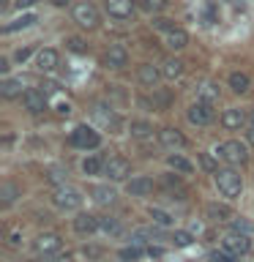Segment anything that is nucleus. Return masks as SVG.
Returning <instances> with one entry per match:
<instances>
[{
  "instance_id": "obj_1",
  "label": "nucleus",
  "mask_w": 254,
  "mask_h": 262,
  "mask_svg": "<svg viewBox=\"0 0 254 262\" xmlns=\"http://www.w3.org/2000/svg\"><path fill=\"white\" fill-rule=\"evenodd\" d=\"M216 186H219V191L227 196V200H238L243 191V180L241 175H238L235 169H219L216 172Z\"/></svg>"
},
{
  "instance_id": "obj_2",
  "label": "nucleus",
  "mask_w": 254,
  "mask_h": 262,
  "mask_svg": "<svg viewBox=\"0 0 254 262\" xmlns=\"http://www.w3.org/2000/svg\"><path fill=\"white\" fill-rule=\"evenodd\" d=\"M52 202H55V208H60V210H77L82 205V194L71 186H57L55 194H52Z\"/></svg>"
},
{
  "instance_id": "obj_3",
  "label": "nucleus",
  "mask_w": 254,
  "mask_h": 262,
  "mask_svg": "<svg viewBox=\"0 0 254 262\" xmlns=\"http://www.w3.org/2000/svg\"><path fill=\"white\" fill-rule=\"evenodd\" d=\"M219 156L224 159L229 167H238V164H246L249 153H246V145H241L238 139H229V142L219 145Z\"/></svg>"
},
{
  "instance_id": "obj_4",
  "label": "nucleus",
  "mask_w": 254,
  "mask_h": 262,
  "mask_svg": "<svg viewBox=\"0 0 254 262\" xmlns=\"http://www.w3.org/2000/svg\"><path fill=\"white\" fill-rule=\"evenodd\" d=\"M98 142H101V137H98L90 126H77V128L71 131V145H74V147L93 150V147H98Z\"/></svg>"
},
{
  "instance_id": "obj_5",
  "label": "nucleus",
  "mask_w": 254,
  "mask_h": 262,
  "mask_svg": "<svg viewBox=\"0 0 254 262\" xmlns=\"http://www.w3.org/2000/svg\"><path fill=\"white\" fill-rule=\"evenodd\" d=\"M104 175L110 180H126L131 175V161L123 156H112L110 161H104Z\"/></svg>"
},
{
  "instance_id": "obj_6",
  "label": "nucleus",
  "mask_w": 254,
  "mask_h": 262,
  "mask_svg": "<svg viewBox=\"0 0 254 262\" xmlns=\"http://www.w3.org/2000/svg\"><path fill=\"white\" fill-rule=\"evenodd\" d=\"M74 22H77L79 28L93 30L96 25H98V11H96V6H93V3H77V6H74Z\"/></svg>"
},
{
  "instance_id": "obj_7",
  "label": "nucleus",
  "mask_w": 254,
  "mask_h": 262,
  "mask_svg": "<svg viewBox=\"0 0 254 262\" xmlns=\"http://www.w3.org/2000/svg\"><path fill=\"white\" fill-rule=\"evenodd\" d=\"M60 235L57 232H44V235H38L36 237V243H33V249H36V254H41V257H49V254H55V251H60Z\"/></svg>"
},
{
  "instance_id": "obj_8",
  "label": "nucleus",
  "mask_w": 254,
  "mask_h": 262,
  "mask_svg": "<svg viewBox=\"0 0 254 262\" xmlns=\"http://www.w3.org/2000/svg\"><path fill=\"white\" fill-rule=\"evenodd\" d=\"M221 249L229 251L232 257H241V254H249L251 241H249L246 235H241V232H229V235L224 237V243H221Z\"/></svg>"
},
{
  "instance_id": "obj_9",
  "label": "nucleus",
  "mask_w": 254,
  "mask_h": 262,
  "mask_svg": "<svg viewBox=\"0 0 254 262\" xmlns=\"http://www.w3.org/2000/svg\"><path fill=\"white\" fill-rule=\"evenodd\" d=\"M186 118H188V123H194V126H208L213 120V110H210L208 101H197V104L188 106Z\"/></svg>"
},
{
  "instance_id": "obj_10",
  "label": "nucleus",
  "mask_w": 254,
  "mask_h": 262,
  "mask_svg": "<svg viewBox=\"0 0 254 262\" xmlns=\"http://www.w3.org/2000/svg\"><path fill=\"white\" fill-rule=\"evenodd\" d=\"M107 11H110L112 19H131L134 14V0H107Z\"/></svg>"
},
{
  "instance_id": "obj_11",
  "label": "nucleus",
  "mask_w": 254,
  "mask_h": 262,
  "mask_svg": "<svg viewBox=\"0 0 254 262\" xmlns=\"http://www.w3.org/2000/svg\"><path fill=\"white\" fill-rule=\"evenodd\" d=\"M25 110L33 112V115L44 112L47 110V93H44V90H36V88L25 90Z\"/></svg>"
},
{
  "instance_id": "obj_12",
  "label": "nucleus",
  "mask_w": 254,
  "mask_h": 262,
  "mask_svg": "<svg viewBox=\"0 0 254 262\" xmlns=\"http://www.w3.org/2000/svg\"><path fill=\"white\" fill-rule=\"evenodd\" d=\"M159 142H161L164 147H170V150H178V147H183V145H186V137L180 134L178 128L164 126V128L159 131Z\"/></svg>"
},
{
  "instance_id": "obj_13",
  "label": "nucleus",
  "mask_w": 254,
  "mask_h": 262,
  "mask_svg": "<svg viewBox=\"0 0 254 262\" xmlns=\"http://www.w3.org/2000/svg\"><path fill=\"white\" fill-rule=\"evenodd\" d=\"M137 77H139V82H142L145 88H156L164 74H161V69H156L153 63H142V66H139V71H137Z\"/></svg>"
},
{
  "instance_id": "obj_14",
  "label": "nucleus",
  "mask_w": 254,
  "mask_h": 262,
  "mask_svg": "<svg viewBox=\"0 0 254 262\" xmlns=\"http://www.w3.org/2000/svg\"><path fill=\"white\" fill-rule=\"evenodd\" d=\"M126 191L131 196H147L153 191V180L151 178H145V175H139V178H131L129 183H126Z\"/></svg>"
},
{
  "instance_id": "obj_15",
  "label": "nucleus",
  "mask_w": 254,
  "mask_h": 262,
  "mask_svg": "<svg viewBox=\"0 0 254 262\" xmlns=\"http://www.w3.org/2000/svg\"><path fill=\"white\" fill-rule=\"evenodd\" d=\"M104 63L110 66V69H123V66L129 63V52H126V47H120V44L110 47V52L104 55Z\"/></svg>"
},
{
  "instance_id": "obj_16",
  "label": "nucleus",
  "mask_w": 254,
  "mask_h": 262,
  "mask_svg": "<svg viewBox=\"0 0 254 262\" xmlns=\"http://www.w3.org/2000/svg\"><path fill=\"white\" fill-rule=\"evenodd\" d=\"M246 123V115L238 110V106H232V110H224L221 112V126H224L227 131H238Z\"/></svg>"
},
{
  "instance_id": "obj_17",
  "label": "nucleus",
  "mask_w": 254,
  "mask_h": 262,
  "mask_svg": "<svg viewBox=\"0 0 254 262\" xmlns=\"http://www.w3.org/2000/svg\"><path fill=\"white\" fill-rule=\"evenodd\" d=\"M74 229H77L79 235H93L98 229V216H90V213H79L77 219H74Z\"/></svg>"
},
{
  "instance_id": "obj_18",
  "label": "nucleus",
  "mask_w": 254,
  "mask_h": 262,
  "mask_svg": "<svg viewBox=\"0 0 254 262\" xmlns=\"http://www.w3.org/2000/svg\"><path fill=\"white\" fill-rule=\"evenodd\" d=\"M57 60H60V55H57V49H41V52L36 55V66L38 71H52Z\"/></svg>"
},
{
  "instance_id": "obj_19",
  "label": "nucleus",
  "mask_w": 254,
  "mask_h": 262,
  "mask_svg": "<svg viewBox=\"0 0 254 262\" xmlns=\"http://www.w3.org/2000/svg\"><path fill=\"white\" fill-rule=\"evenodd\" d=\"M93 118L101 123V126H118V115H115L110 106H104V104H96V110H93Z\"/></svg>"
},
{
  "instance_id": "obj_20",
  "label": "nucleus",
  "mask_w": 254,
  "mask_h": 262,
  "mask_svg": "<svg viewBox=\"0 0 254 262\" xmlns=\"http://www.w3.org/2000/svg\"><path fill=\"white\" fill-rule=\"evenodd\" d=\"M161 74H164V79H178L180 74H183V60H178V57H167V60L161 63Z\"/></svg>"
},
{
  "instance_id": "obj_21",
  "label": "nucleus",
  "mask_w": 254,
  "mask_h": 262,
  "mask_svg": "<svg viewBox=\"0 0 254 262\" xmlns=\"http://www.w3.org/2000/svg\"><path fill=\"white\" fill-rule=\"evenodd\" d=\"M167 47L170 49H186L188 47V33L183 28H175L172 33H167Z\"/></svg>"
},
{
  "instance_id": "obj_22",
  "label": "nucleus",
  "mask_w": 254,
  "mask_h": 262,
  "mask_svg": "<svg viewBox=\"0 0 254 262\" xmlns=\"http://www.w3.org/2000/svg\"><path fill=\"white\" fill-rule=\"evenodd\" d=\"M208 219H210V221H229V219H232V210H229L227 205L210 202V205H208Z\"/></svg>"
},
{
  "instance_id": "obj_23",
  "label": "nucleus",
  "mask_w": 254,
  "mask_h": 262,
  "mask_svg": "<svg viewBox=\"0 0 254 262\" xmlns=\"http://www.w3.org/2000/svg\"><path fill=\"white\" fill-rule=\"evenodd\" d=\"M197 93H200V101L213 104L219 98V85H216V82H202V85L197 88Z\"/></svg>"
},
{
  "instance_id": "obj_24",
  "label": "nucleus",
  "mask_w": 254,
  "mask_h": 262,
  "mask_svg": "<svg viewBox=\"0 0 254 262\" xmlns=\"http://www.w3.org/2000/svg\"><path fill=\"white\" fill-rule=\"evenodd\" d=\"M167 164L175 172H180V175H188V172H192L194 167H192V161H186L183 156H178V153H172V156H167Z\"/></svg>"
},
{
  "instance_id": "obj_25",
  "label": "nucleus",
  "mask_w": 254,
  "mask_h": 262,
  "mask_svg": "<svg viewBox=\"0 0 254 262\" xmlns=\"http://www.w3.org/2000/svg\"><path fill=\"white\" fill-rule=\"evenodd\" d=\"M90 194H93V200H96L98 205H112V202H115V191H112L110 186H96Z\"/></svg>"
},
{
  "instance_id": "obj_26",
  "label": "nucleus",
  "mask_w": 254,
  "mask_h": 262,
  "mask_svg": "<svg viewBox=\"0 0 254 262\" xmlns=\"http://www.w3.org/2000/svg\"><path fill=\"white\" fill-rule=\"evenodd\" d=\"M36 22V14H22V16H16L14 22H8L3 33H14V30H19V28H30V25Z\"/></svg>"
},
{
  "instance_id": "obj_27",
  "label": "nucleus",
  "mask_w": 254,
  "mask_h": 262,
  "mask_svg": "<svg viewBox=\"0 0 254 262\" xmlns=\"http://www.w3.org/2000/svg\"><path fill=\"white\" fill-rule=\"evenodd\" d=\"M229 88H232L235 93H246V90H249V77L241 71H232L229 74Z\"/></svg>"
},
{
  "instance_id": "obj_28",
  "label": "nucleus",
  "mask_w": 254,
  "mask_h": 262,
  "mask_svg": "<svg viewBox=\"0 0 254 262\" xmlns=\"http://www.w3.org/2000/svg\"><path fill=\"white\" fill-rule=\"evenodd\" d=\"M151 134H153L151 123H145V120H134V123H131V137H134V139H147Z\"/></svg>"
},
{
  "instance_id": "obj_29",
  "label": "nucleus",
  "mask_w": 254,
  "mask_h": 262,
  "mask_svg": "<svg viewBox=\"0 0 254 262\" xmlns=\"http://www.w3.org/2000/svg\"><path fill=\"white\" fill-rule=\"evenodd\" d=\"M0 93H3L6 98H14L22 93V82L19 79H3V85H0Z\"/></svg>"
},
{
  "instance_id": "obj_30",
  "label": "nucleus",
  "mask_w": 254,
  "mask_h": 262,
  "mask_svg": "<svg viewBox=\"0 0 254 262\" xmlns=\"http://www.w3.org/2000/svg\"><path fill=\"white\" fill-rule=\"evenodd\" d=\"M66 175H69V172H66L63 167H49L44 172V178L49 180V183H55V186H66Z\"/></svg>"
},
{
  "instance_id": "obj_31",
  "label": "nucleus",
  "mask_w": 254,
  "mask_h": 262,
  "mask_svg": "<svg viewBox=\"0 0 254 262\" xmlns=\"http://www.w3.org/2000/svg\"><path fill=\"white\" fill-rule=\"evenodd\" d=\"M82 172H85V175H98V172H104V161L96 159V156H90V159L82 161Z\"/></svg>"
},
{
  "instance_id": "obj_32",
  "label": "nucleus",
  "mask_w": 254,
  "mask_h": 262,
  "mask_svg": "<svg viewBox=\"0 0 254 262\" xmlns=\"http://www.w3.org/2000/svg\"><path fill=\"white\" fill-rule=\"evenodd\" d=\"M153 237H159V229L142 227V229H134V232H131V243H145V241H153Z\"/></svg>"
},
{
  "instance_id": "obj_33",
  "label": "nucleus",
  "mask_w": 254,
  "mask_h": 262,
  "mask_svg": "<svg viewBox=\"0 0 254 262\" xmlns=\"http://www.w3.org/2000/svg\"><path fill=\"white\" fill-rule=\"evenodd\" d=\"M98 229H101V232H107V235H118V232H120L118 221H115V219H110V216L98 219Z\"/></svg>"
},
{
  "instance_id": "obj_34",
  "label": "nucleus",
  "mask_w": 254,
  "mask_h": 262,
  "mask_svg": "<svg viewBox=\"0 0 254 262\" xmlns=\"http://www.w3.org/2000/svg\"><path fill=\"white\" fill-rule=\"evenodd\" d=\"M153 93H156V98H153V110H167V104L172 101V96L167 93V90H156V88H153Z\"/></svg>"
},
{
  "instance_id": "obj_35",
  "label": "nucleus",
  "mask_w": 254,
  "mask_h": 262,
  "mask_svg": "<svg viewBox=\"0 0 254 262\" xmlns=\"http://www.w3.org/2000/svg\"><path fill=\"white\" fill-rule=\"evenodd\" d=\"M151 219H153V224H159V227H170L172 224V216H170V213H164V210H159V208L151 210Z\"/></svg>"
},
{
  "instance_id": "obj_36",
  "label": "nucleus",
  "mask_w": 254,
  "mask_h": 262,
  "mask_svg": "<svg viewBox=\"0 0 254 262\" xmlns=\"http://www.w3.org/2000/svg\"><path fill=\"white\" fill-rule=\"evenodd\" d=\"M172 243H175L178 249H186V246H192V232H186V229H178V232L172 235Z\"/></svg>"
},
{
  "instance_id": "obj_37",
  "label": "nucleus",
  "mask_w": 254,
  "mask_h": 262,
  "mask_svg": "<svg viewBox=\"0 0 254 262\" xmlns=\"http://www.w3.org/2000/svg\"><path fill=\"white\" fill-rule=\"evenodd\" d=\"M167 6H170V0H142V8H145V11H153V14L164 11Z\"/></svg>"
},
{
  "instance_id": "obj_38",
  "label": "nucleus",
  "mask_w": 254,
  "mask_h": 262,
  "mask_svg": "<svg viewBox=\"0 0 254 262\" xmlns=\"http://www.w3.org/2000/svg\"><path fill=\"white\" fill-rule=\"evenodd\" d=\"M0 196H3V205H11L16 200V186L14 183H3V191H0Z\"/></svg>"
},
{
  "instance_id": "obj_39",
  "label": "nucleus",
  "mask_w": 254,
  "mask_h": 262,
  "mask_svg": "<svg viewBox=\"0 0 254 262\" xmlns=\"http://www.w3.org/2000/svg\"><path fill=\"white\" fill-rule=\"evenodd\" d=\"M66 44H69V49H71V52H77V55H85V52H88L85 41H82V38H77V36H71L69 41H66Z\"/></svg>"
},
{
  "instance_id": "obj_40",
  "label": "nucleus",
  "mask_w": 254,
  "mask_h": 262,
  "mask_svg": "<svg viewBox=\"0 0 254 262\" xmlns=\"http://www.w3.org/2000/svg\"><path fill=\"white\" fill-rule=\"evenodd\" d=\"M153 28H156V30H164V33H172V30H175V22L159 16V19H153Z\"/></svg>"
},
{
  "instance_id": "obj_41",
  "label": "nucleus",
  "mask_w": 254,
  "mask_h": 262,
  "mask_svg": "<svg viewBox=\"0 0 254 262\" xmlns=\"http://www.w3.org/2000/svg\"><path fill=\"white\" fill-rule=\"evenodd\" d=\"M210 259H213V262H235L238 257H232L229 251L221 249V251H213V254H210Z\"/></svg>"
},
{
  "instance_id": "obj_42",
  "label": "nucleus",
  "mask_w": 254,
  "mask_h": 262,
  "mask_svg": "<svg viewBox=\"0 0 254 262\" xmlns=\"http://www.w3.org/2000/svg\"><path fill=\"white\" fill-rule=\"evenodd\" d=\"M139 254H142V251H139V249H137V246H126V249H123V251H120V257H123V259H126V262H131V259H137V257H139Z\"/></svg>"
},
{
  "instance_id": "obj_43",
  "label": "nucleus",
  "mask_w": 254,
  "mask_h": 262,
  "mask_svg": "<svg viewBox=\"0 0 254 262\" xmlns=\"http://www.w3.org/2000/svg\"><path fill=\"white\" fill-rule=\"evenodd\" d=\"M30 55H33V47H22V49H16L14 60H16V63H25V60H28Z\"/></svg>"
},
{
  "instance_id": "obj_44",
  "label": "nucleus",
  "mask_w": 254,
  "mask_h": 262,
  "mask_svg": "<svg viewBox=\"0 0 254 262\" xmlns=\"http://www.w3.org/2000/svg\"><path fill=\"white\" fill-rule=\"evenodd\" d=\"M200 161H202V167H205V169H210V172H213V175L219 172V167L213 164V159H210V156H205V153H202V156H200Z\"/></svg>"
},
{
  "instance_id": "obj_45",
  "label": "nucleus",
  "mask_w": 254,
  "mask_h": 262,
  "mask_svg": "<svg viewBox=\"0 0 254 262\" xmlns=\"http://www.w3.org/2000/svg\"><path fill=\"white\" fill-rule=\"evenodd\" d=\"M232 232H241V235H246V232H251V227L246 224V221H232Z\"/></svg>"
},
{
  "instance_id": "obj_46",
  "label": "nucleus",
  "mask_w": 254,
  "mask_h": 262,
  "mask_svg": "<svg viewBox=\"0 0 254 262\" xmlns=\"http://www.w3.org/2000/svg\"><path fill=\"white\" fill-rule=\"evenodd\" d=\"M8 246H19V232H11V235H8Z\"/></svg>"
},
{
  "instance_id": "obj_47",
  "label": "nucleus",
  "mask_w": 254,
  "mask_h": 262,
  "mask_svg": "<svg viewBox=\"0 0 254 262\" xmlns=\"http://www.w3.org/2000/svg\"><path fill=\"white\" fill-rule=\"evenodd\" d=\"M57 112H60V115H69L71 106H69V104H57Z\"/></svg>"
},
{
  "instance_id": "obj_48",
  "label": "nucleus",
  "mask_w": 254,
  "mask_h": 262,
  "mask_svg": "<svg viewBox=\"0 0 254 262\" xmlns=\"http://www.w3.org/2000/svg\"><path fill=\"white\" fill-rule=\"evenodd\" d=\"M8 69H11V66H8V60H6V57H0V71H3V74H6Z\"/></svg>"
},
{
  "instance_id": "obj_49",
  "label": "nucleus",
  "mask_w": 254,
  "mask_h": 262,
  "mask_svg": "<svg viewBox=\"0 0 254 262\" xmlns=\"http://www.w3.org/2000/svg\"><path fill=\"white\" fill-rule=\"evenodd\" d=\"M52 6H57V8H63V6H69V0H49Z\"/></svg>"
},
{
  "instance_id": "obj_50",
  "label": "nucleus",
  "mask_w": 254,
  "mask_h": 262,
  "mask_svg": "<svg viewBox=\"0 0 254 262\" xmlns=\"http://www.w3.org/2000/svg\"><path fill=\"white\" fill-rule=\"evenodd\" d=\"M246 139H249V145H254V126H251L249 131H246Z\"/></svg>"
},
{
  "instance_id": "obj_51",
  "label": "nucleus",
  "mask_w": 254,
  "mask_h": 262,
  "mask_svg": "<svg viewBox=\"0 0 254 262\" xmlns=\"http://www.w3.org/2000/svg\"><path fill=\"white\" fill-rule=\"evenodd\" d=\"M33 3H36V0H16V6H19V8H25V6H33Z\"/></svg>"
},
{
  "instance_id": "obj_52",
  "label": "nucleus",
  "mask_w": 254,
  "mask_h": 262,
  "mask_svg": "<svg viewBox=\"0 0 254 262\" xmlns=\"http://www.w3.org/2000/svg\"><path fill=\"white\" fill-rule=\"evenodd\" d=\"M249 118H251V126H254V110H251V115H249Z\"/></svg>"
},
{
  "instance_id": "obj_53",
  "label": "nucleus",
  "mask_w": 254,
  "mask_h": 262,
  "mask_svg": "<svg viewBox=\"0 0 254 262\" xmlns=\"http://www.w3.org/2000/svg\"><path fill=\"white\" fill-rule=\"evenodd\" d=\"M123 262H126V259H123Z\"/></svg>"
}]
</instances>
